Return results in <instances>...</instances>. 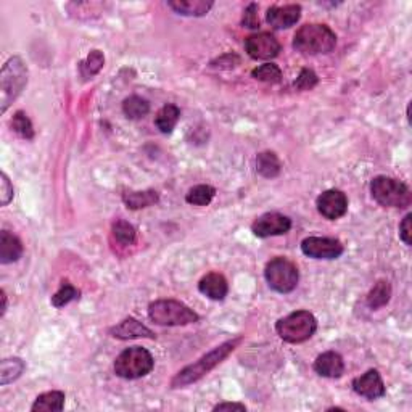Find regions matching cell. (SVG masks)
<instances>
[{
  "mask_svg": "<svg viewBox=\"0 0 412 412\" xmlns=\"http://www.w3.org/2000/svg\"><path fill=\"white\" fill-rule=\"evenodd\" d=\"M242 337L234 338V340H227L221 343L219 346H216L213 351H209L208 355L200 357L198 361H195L194 364L184 367L182 371H179L173 380H171V386L173 388H184L190 384H195L200 379H203L206 374H209L214 367H218L235 348L240 345Z\"/></svg>",
  "mask_w": 412,
  "mask_h": 412,
  "instance_id": "1",
  "label": "cell"
},
{
  "mask_svg": "<svg viewBox=\"0 0 412 412\" xmlns=\"http://www.w3.org/2000/svg\"><path fill=\"white\" fill-rule=\"evenodd\" d=\"M337 46V36L327 24L311 23L301 26L293 37V48L303 55H319L332 52Z\"/></svg>",
  "mask_w": 412,
  "mask_h": 412,
  "instance_id": "2",
  "label": "cell"
},
{
  "mask_svg": "<svg viewBox=\"0 0 412 412\" xmlns=\"http://www.w3.org/2000/svg\"><path fill=\"white\" fill-rule=\"evenodd\" d=\"M28 84V68L19 57L5 63L0 73V110L5 113Z\"/></svg>",
  "mask_w": 412,
  "mask_h": 412,
  "instance_id": "3",
  "label": "cell"
},
{
  "mask_svg": "<svg viewBox=\"0 0 412 412\" xmlns=\"http://www.w3.org/2000/svg\"><path fill=\"white\" fill-rule=\"evenodd\" d=\"M149 317L156 326L179 327L198 322L200 316L194 309L178 300H156L149 306Z\"/></svg>",
  "mask_w": 412,
  "mask_h": 412,
  "instance_id": "4",
  "label": "cell"
},
{
  "mask_svg": "<svg viewBox=\"0 0 412 412\" xmlns=\"http://www.w3.org/2000/svg\"><path fill=\"white\" fill-rule=\"evenodd\" d=\"M372 198L385 208H408L412 202V194L408 185L398 179L377 176L371 182Z\"/></svg>",
  "mask_w": 412,
  "mask_h": 412,
  "instance_id": "5",
  "label": "cell"
},
{
  "mask_svg": "<svg viewBox=\"0 0 412 412\" xmlns=\"http://www.w3.org/2000/svg\"><path fill=\"white\" fill-rule=\"evenodd\" d=\"M155 359L149 350L142 346H131L121 353L115 361V374L121 379L135 380L149 375L153 371Z\"/></svg>",
  "mask_w": 412,
  "mask_h": 412,
  "instance_id": "6",
  "label": "cell"
},
{
  "mask_svg": "<svg viewBox=\"0 0 412 412\" xmlns=\"http://www.w3.org/2000/svg\"><path fill=\"white\" fill-rule=\"evenodd\" d=\"M317 330V319L309 311H295L279 319L276 324L277 335L287 343H303Z\"/></svg>",
  "mask_w": 412,
  "mask_h": 412,
  "instance_id": "7",
  "label": "cell"
},
{
  "mask_svg": "<svg viewBox=\"0 0 412 412\" xmlns=\"http://www.w3.org/2000/svg\"><path fill=\"white\" fill-rule=\"evenodd\" d=\"M264 277H266L268 285L279 293H290L297 288L300 281V272L295 263L290 259L277 256L271 259L264 269Z\"/></svg>",
  "mask_w": 412,
  "mask_h": 412,
  "instance_id": "8",
  "label": "cell"
},
{
  "mask_svg": "<svg viewBox=\"0 0 412 412\" xmlns=\"http://www.w3.org/2000/svg\"><path fill=\"white\" fill-rule=\"evenodd\" d=\"M301 252L314 259H337L345 252V247L337 238L308 237L301 242Z\"/></svg>",
  "mask_w": 412,
  "mask_h": 412,
  "instance_id": "9",
  "label": "cell"
},
{
  "mask_svg": "<svg viewBox=\"0 0 412 412\" xmlns=\"http://www.w3.org/2000/svg\"><path fill=\"white\" fill-rule=\"evenodd\" d=\"M245 50L254 60H272L281 52V42L272 34L258 32L247 37Z\"/></svg>",
  "mask_w": 412,
  "mask_h": 412,
  "instance_id": "10",
  "label": "cell"
},
{
  "mask_svg": "<svg viewBox=\"0 0 412 412\" xmlns=\"http://www.w3.org/2000/svg\"><path fill=\"white\" fill-rule=\"evenodd\" d=\"M292 229V219L279 213H266L254 221L252 225L253 234L259 238L283 235Z\"/></svg>",
  "mask_w": 412,
  "mask_h": 412,
  "instance_id": "11",
  "label": "cell"
},
{
  "mask_svg": "<svg viewBox=\"0 0 412 412\" xmlns=\"http://www.w3.org/2000/svg\"><path fill=\"white\" fill-rule=\"evenodd\" d=\"M316 206H317V211L324 216V218L335 221L346 214L348 198L341 190L330 189L319 195L316 200Z\"/></svg>",
  "mask_w": 412,
  "mask_h": 412,
  "instance_id": "12",
  "label": "cell"
},
{
  "mask_svg": "<svg viewBox=\"0 0 412 412\" xmlns=\"http://www.w3.org/2000/svg\"><path fill=\"white\" fill-rule=\"evenodd\" d=\"M353 390L359 396H362V398L371 401L385 396V384L384 380H382L379 371L375 369H371L361 377H356V379L353 380Z\"/></svg>",
  "mask_w": 412,
  "mask_h": 412,
  "instance_id": "13",
  "label": "cell"
},
{
  "mask_svg": "<svg viewBox=\"0 0 412 412\" xmlns=\"http://www.w3.org/2000/svg\"><path fill=\"white\" fill-rule=\"evenodd\" d=\"M301 18V5L297 3H288L283 5V7H279V5H274L268 10L266 13V21L271 24L274 29H288L292 28L293 24H297Z\"/></svg>",
  "mask_w": 412,
  "mask_h": 412,
  "instance_id": "14",
  "label": "cell"
},
{
  "mask_svg": "<svg viewBox=\"0 0 412 412\" xmlns=\"http://www.w3.org/2000/svg\"><path fill=\"white\" fill-rule=\"evenodd\" d=\"M312 367L316 374L327 377V379H340L345 374V362H343V357L335 351H326L319 355Z\"/></svg>",
  "mask_w": 412,
  "mask_h": 412,
  "instance_id": "15",
  "label": "cell"
},
{
  "mask_svg": "<svg viewBox=\"0 0 412 412\" xmlns=\"http://www.w3.org/2000/svg\"><path fill=\"white\" fill-rule=\"evenodd\" d=\"M108 333L118 340H132V338H155V333L149 327L134 317H127L118 326L111 327Z\"/></svg>",
  "mask_w": 412,
  "mask_h": 412,
  "instance_id": "16",
  "label": "cell"
},
{
  "mask_svg": "<svg viewBox=\"0 0 412 412\" xmlns=\"http://www.w3.org/2000/svg\"><path fill=\"white\" fill-rule=\"evenodd\" d=\"M198 290L209 300L223 301L229 293V283L223 274L209 272L198 282Z\"/></svg>",
  "mask_w": 412,
  "mask_h": 412,
  "instance_id": "17",
  "label": "cell"
},
{
  "mask_svg": "<svg viewBox=\"0 0 412 412\" xmlns=\"http://www.w3.org/2000/svg\"><path fill=\"white\" fill-rule=\"evenodd\" d=\"M23 254V243L17 235L8 230L0 232V263L10 264L17 263Z\"/></svg>",
  "mask_w": 412,
  "mask_h": 412,
  "instance_id": "18",
  "label": "cell"
},
{
  "mask_svg": "<svg viewBox=\"0 0 412 412\" xmlns=\"http://www.w3.org/2000/svg\"><path fill=\"white\" fill-rule=\"evenodd\" d=\"M168 5L176 13L184 17H205L213 8L211 0H169Z\"/></svg>",
  "mask_w": 412,
  "mask_h": 412,
  "instance_id": "19",
  "label": "cell"
},
{
  "mask_svg": "<svg viewBox=\"0 0 412 412\" xmlns=\"http://www.w3.org/2000/svg\"><path fill=\"white\" fill-rule=\"evenodd\" d=\"M65 408V393L63 391L53 390L47 393L39 395L34 404L31 406V411L34 412H60Z\"/></svg>",
  "mask_w": 412,
  "mask_h": 412,
  "instance_id": "20",
  "label": "cell"
},
{
  "mask_svg": "<svg viewBox=\"0 0 412 412\" xmlns=\"http://www.w3.org/2000/svg\"><path fill=\"white\" fill-rule=\"evenodd\" d=\"M122 202L129 209H144L160 202V195L156 190H144V192H127L122 195Z\"/></svg>",
  "mask_w": 412,
  "mask_h": 412,
  "instance_id": "21",
  "label": "cell"
},
{
  "mask_svg": "<svg viewBox=\"0 0 412 412\" xmlns=\"http://www.w3.org/2000/svg\"><path fill=\"white\" fill-rule=\"evenodd\" d=\"M256 171L258 174H261L266 179L277 178L282 171L281 160L277 158L274 151H261L256 156Z\"/></svg>",
  "mask_w": 412,
  "mask_h": 412,
  "instance_id": "22",
  "label": "cell"
},
{
  "mask_svg": "<svg viewBox=\"0 0 412 412\" xmlns=\"http://www.w3.org/2000/svg\"><path fill=\"white\" fill-rule=\"evenodd\" d=\"M179 118H180L179 108L173 105V103H168V105H165L158 113H156L155 124L160 129V132H163V134H171L176 124H178Z\"/></svg>",
  "mask_w": 412,
  "mask_h": 412,
  "instance_id": "23",
  "label": "cell"
},
{
  "mask_svg": "<svg viewBox=\"0 0 412 412\" xmlns=\"http://www.w3.org/2000/svg\"><path fill=\"white\" fill-rule=\"evenodd\" d=\"M391 300V285L388 281H377L367 295V306L371 309H380L386 306Z\"/></svg>",
  "mask_w": 412,
  "mask_h": 412,
  "instance_id": "24",
  "label": "cell"
},
{
  "mask_svg": "<svg viewBox=\"0 0 412 412\" xmlns=\"http://www.w3.org/2000/svg\"><path fill=\"white\" fill-rule=\"evenodd\" d=\"M24 364L23 359L19 357H10V359H3L2 364H0V385H8L19 379V375L23 374Z\"/></svg>",
  "mask_w": 412,
  "mask_h": 412,
  "instance_id": "25",
  "label": "cell"
},
{
  "mask_svg": "<svg viewBox=\"0 0 412 412\" xmlns=\"http://www.w3.org/2000/svg\"><path fill=\"white\" fill-rule=\"evenodd\" d=\"M149 111L150 103L145 99H142V97L132 95L129 99L122 102V113H124L129 120H140V118L149 115Z\"/></svg>",
  "mask_w": 412,
  "mask_h": 412,
  "instance_id": "26",
  "label": "cell"
},
{
  "mask_svg": "<svg viewBox=\"0 0 412 412\" xmlns=\"http://www.w3.org/2000/svg\"><path fill=\"white\" fill-rule=\"evenodd\" d=\"M216 195V189L211 187V185H195L185 195V202L194 206H208L213 202Z\"/></svg>",
  "mask_w": 412,
  "mask_h": 412,
  "instance_id": "27",
  "label": "cell"
},
{
  "mask_svg": "<svg viewBox=\"0 0 412 412\" xmlns=\"http://www.w3.org/2000/svg\"><path fill=\"white\" fill-rule=\"evenodd\" d=\"M103 63H105V57L100 50H92L89 55H87L86 60L79 63V73L84 79H91L94 77L97 73H100L103 68Z\"/></svg>",
  "mask_w": 412,
  "mask_h": 412,
  "instance_id": "28",
  "label": "cell"
},
{
  "mask_svg": "<svg viewBox=\"0 0 412 412\" xmlns=\"http://www.w3.org/2000/svg\"><path fill=\"white\" fill-rule=\"evenodd\" d=\"M111 232H113V237L116 238V242L124 245V247H127V245H132L135 242V237H137L135 227L124 219L115 221V223H113Z\"/></svg>",
  "mask_w": 412,
  "mask_h": 412,
  "instance_id": "29",
  "label": "cell"
},
{
  "mask_svg": "<svg viewBox=\"0 0 412 412\" xmlns=\"http://www.w3.org/2000/svg\"><path fill=\"white\" fill-rule=\"evenodd\" d=\"M10 127L17 132L19 137L26 140H32L34 139V127L32 122L29 120L28 115L24 111H17L10 121Z\"/></svg>",
  "mask_w": 412,
  "mask_h": 412,
  "instance_id": "30",
  "label": "cell"
},
{
  "mask_svg": "<svg viewBox=\"0 0 412 412\" xmlns=\"http://www.w3.org/2000/svg\"><path fill=\"white\" fill-rule=\"evenodd\" d=\"M81 292L77 290V288L73 285V283H70L68 281H65L62 283L60 290H58L55 295L52 297V305L55 308H63L66 305H70L71 301H75L79 298Z\"/></svg>",
  "mask_w": 412,
  "mask_h": 412,
  "instance_id": "31",
  "label": "cell"
},
{
  "mask_svg": "<svg viewBox=\"0 0 412 412\" xmlns=\"http://www.w3.org/2000/svg\"><path fill=\"white\" fill-rule=\"evenodd\" d=\"M252 76L258 81L269 82V84H277V82H281L282 79V71L281 68L274 65V63H266V65L254 68L252 71Z\"/></svg>",
  "mask_w": 412,
  "mask_h": 412,
  "instance_id": "32",
  "label": "cell"
},
{
  "mask_svg": "<svg viewBox=\"0 0 412 412\" xmlns=\"http://www.w3.org/2000/svg\"><path fill=\"white\" fill-rule=\"evenodd\" d=\"M317 82H319V77L316 73L309 70V68H305V70H301L300 76L297 77L295 87L298 91H311L317 86Z\"/></svg>",
  "mask_w": 412,
  "mask_h": 412,
  "instance_id": "33",
  "label": "cell"
},
{
  "mask_svg": "<svg viewBox=\"0 0 412 412\" xmlns=\"http://www.w3.org/2000/svg\"><path fill=\"white\" fill-rule=\"evenodd\" d=\"M242 24L245 28L250 29H258L259 28V18H258V5L250 3L243 12Z\"/></svg>",
  "mask_w": 412,
  "mask_h": 412,
  "instance_id": "34",
  "label": "cell"
},
{
  "mask_svg": "<svg viewBox=\"0 0 412 412\" xmlns=\"http://www.w3.org/2000/svg\"><path fill=\"white\" fill-rule=\"evenodd\" d=\"M0 179H2L0 180V203L2 206H7L13 198V185L5 173H2Z\"/></svg>",
  "mask_w": 412,
  "mask_h": 412,
  "instance_id": "35",
  "label": "cell"
},
{
  "mask_svg": "<svg viewBox=\"0 0 412 412\" xmlns=\"http://www.w3.org/2000/svg\"><path fill=\"white\" fill-rule=\"evenodd\" d=\"M411 221H412V214L409 213V214H406L404 216V219L401 221V224H400V237H401V240H403V242L408 245L412 243V227H411Z\"/></svg>",
  "mask_w": 412,
  "mask_h": 412,
  "instance_id": "36",
  "label": "cell"
},
{
  "mask_svg": "<svg viewBox=\"0 0 412 412\" xmlns=\"http://www.w3.org/2000/svg\"><path fill=\"white\" fill-rule=\"evenodd\" d=\"M214 411H247V406L240 403H221L214 406Z\"/></svg>",
  "mask_w": 412,
  "mask_h": 412,
  "instance_id": "37",
  "label": "cell"
},
{
  "mask_svg": "<svg viewBox=\"0 0 412 412\" xmlns=\"http://www.w3.org/2000/svg\"><path fill=\"white\" fill-rule=\"evenodd\" d=\"M0 295H2V312H0V316H5V311H7V295H5V292L2 290L0 292Z\"/></svg>",
  "mask_w": 412,
  "mask_h": 412,
  "instance_id": "38",
  "label": "cell"
}]
</instances>
